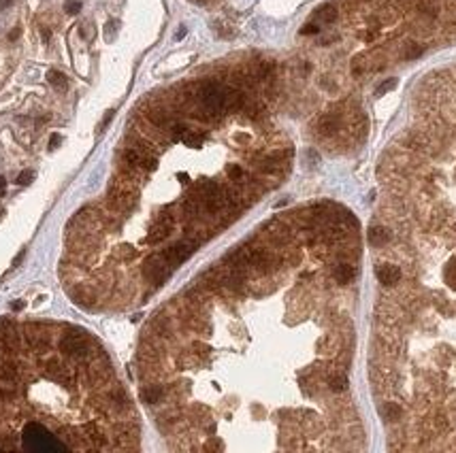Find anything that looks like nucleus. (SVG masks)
I'll use <instances>...</instances> for the list:
<instances>
[{
	"mask_svg": "<svg viewBox=\"0 0 456 453\" xmlns=\"http://www.w3.org/2000/svg\"><path fill=\"white\" fill-rule=\"evenodd\" d=\"M92 347H94V340L86 330L81 328H70L66 330V334L60 339L58 342V349L64 358L73 360V362H86L92 358Z\"/></svg>",
	"mask_w": 456,
	"mask_h": 453,
	"instance_id": "f257e3e1",
	"label": "nucleus"
},
{
	"mask_svg": "<svg viewBox=\"0 0 456 453\" xmlns=\"http://www.w3.org/2000/svg\"><path fill=\"white\" fill-rule=\"evenodd\" d=\"M22 443L26 449L30 451H64L66 445L51 434L43 424L38 422H30L26 424V428L22 432Z\"/></svg>",
	"mask_w": 456,
	"mask_h": 453,
	"instance_id": "f03ea898",
	"label": "nucleus"
},
{
	"mask_svg": "<svg viewBox=\"0 0 456 453\" xmlns=\"http://www.w3.org/2000/svg\"><path fill=\"white\" fill-rule=\"evenodd\" d=\"M137 204V194L126 183H113L107 194V206L113 213H126Z\"/></svg>",
	"mask_w": 456,
	"mask_h": 453,
	"instance_id": "7ed1b4c3",
	"label": "nucleus"
},
{
	"mask_svg": "<svg viewBox=\"0 0 456 453\" xmlns=\"http://www.w3.org/2000/svg\"><path fill=\"white\" fill-rule=\"evenodd\" d=\"M24 342L28 345L34 353H47L51 349V336L49 330L43 326H34V323H28L24 328Z\"/></svg>",
	"mask_w": 456,
	"mask_h": 453,
	"instance_id": "20e7f679",
	"label": "nucleus"
},
{
	"mask_svg": "<svg viewBox=\"0 0 456 453\" xmlns=\"http://www.w3.org/2000/svg\"><path fill=\"white\" fill-rule=\"evenodd\" d=\"M196 247H198V241H196V238H185V241H179V243L173 245V247L164 249L160 255L164 257L166 264H169L171 268H175V266H179L182 262L188 260V257L194 254Z\"/></svg>",
	"mask_w": 456,
	"mask_h": 453,
	"instance_id": "39448f33",
	"label": "nucleus"
},
{
	"mask_svg": "<svg viewBox=\"0 0 456 453\" xmlns=\"http://www.w3.org/2000/svg\"><path fill=\"white\" fill-rule=\"evenodd\" d=\"M169 273H171V266L166 264V260L162 255H152V257H147L145 264H143V277L147 281L156 283V285L166 281Z\"/></svg>",
	"mask_w": 456,
	"mask_h": 453,
	"instance_id": "423d86ee",
	"label": "nucleus"
},
{
	"mask_svg": "<svg viewBox=\"0 0 456 453\" xmlns=\"http://www.w3.org/2000/svg\"><path fill=\"white\" fill-rule=\"evenodd\" d=\"M0 342L9 349V351H19L24 345V334L19 332V328L6 317H0Z\"/></svg>",
	"mask_w": 456,
	"mask_h": 453,
	"instance_id": "0eeeda50",
	"label": "nucleus"
},
{
	"mask_svg": "<svg viewBox=\"0 0 456 453\" xmlns=\"http://www.w3.org/2000/svg\"><path fill=\"white\" fill-rule=\"evenodd\" d=\"M45 374L51 381H56V383H64V385L70 383V370L60 358H49L45 362Z\"/></svg>",
	"mask_w": 456,
	"mask_h": 453,
	"instance_id": "6e6552de",
	"label": "nucleus"
},
{
	"mask_svg": "<svg viewBox=\"0 0 456 453\" xmlns=\"http://www.w3.org/2000/svg\"><path fill=\"white\" fill-rule=\"evenodd\" d=\"M375 277L380 279V283L384 285H395V283L401 281V268L393 266V264H380L375 268Z\"/></svg>",
	"mask_w": 456,
	"mask_h": 453,
	"instance_id": "1a4fd4ad",
	"label": "nucleus"
},
{
	"mask_svg": "<svg viewBox=\"0 0 456 453\" xmlns=\"http://www.w3.org/2000/svg\"><path fill=\"white\" fill-rule=\"evenodd\" d=\"M171 230H173V224H171V222H164V219H156V224L152 226L150 234H147V243H150V245L162 243L164 238L171 234Z\"/></svg>",
	"mask_w": 456,
	"mask_h": 453,
	"instance_id": "9d476101",
	"label": "nucleus"
},
{
	"mask_svg": "<svg viewBox=\"0 0 456 453\" xmlns=\"http://www.w3.org/2000/svg\"><path fill=\"white\" fill-rule=\"evenodd\" d=\"M162 396H164V390L160 385H145L143 390H141V400L143 402H147V404H156V402H160L162 400Z\"/></svg>",
	"mask_w": 456,
	"mask_h": 453,
	"instance_id": "9b49d317",
	"label": "nucleus"
},
{
	"mask_svg": "<svg viewBox=\"0 0 456 453\" xmlns=\"http://www.w3.org/2000/svg\"><path fill=\"white\" fill-rule=\"evenodd\" d=\"M337 128H339V117L337 115H324V117L320 119V124H318V130H320V134H324V137L335 134Z\"/></svg>",
	"mask_w": 456,
	"mask_h": 453,
	"instance_id": "f8f14e48",
	"label": "nucleus"
},
{
	"mask_svg": "<svg viewBox=\"0 0 456 453\" xmlns=\"http://www.w3.org/2000/svg\"><path fill=\"white\" fill-rule=\"evenodd\" d=\"M17 374H19V366L13 360L0 362V379L2 381H15Z\"/></svg>",
	"mask_w": 456,
	"mask_h": 453,
	"instance_id": "ddd939ff",
	"label": "nucleus"
},
{
	"mask_svg": "<svg viewBox=\"0 0 456 453\" xmlns=\"http://www.w3.org/2000/svg\"><path fill=\"white\" fill-rule=\"evenodd\" d=\"M47 81H49L56 89H66V87H68L66 75L60 73V70H49V73H47Z\"/></svg>",
	"mask_w": 456,
	"mask_h": 453,
	"instance_id": "4468645a",
	"label": "nucleus"
},
{
	"mask_svg": "<svg viewBox=\"0 0 456 453\" xmlns=\"http://www.w3.org/2000/svg\"><path fill=\"white\" fill-rule=\"evenodd\" d=\"M386 241H388V232H386V228H373L369 232V243L373 245V247H382V245H386Z\"/></svg>",
	"mask_w": 456,
	"mask_h": 453,
	"instance_id": "2eb2a0df",
	"label": "nucleus"
},
{
	"mask_svg": "<svg viewBox=\"0 0 456 453\" xmlns=\"http://www.w3.org/2000/svg\"><path fill=\"white\" fill-rule=\"evenodd\" d=\"M182 141H183V145H188V147H201L203 145V134L185 128L183 134H182Z\"/></svg>",
	"mask_w": 456,
	"mask_h": 453,
	"instance_id": "dca6fc26",
	"label": "nucleus"
},
{
	"mask_svg": "<svg viewBox=\"0 0 456 453\" xmlns=\"http://www.w3.org/2000/svg\"><path fill=\"white\" fill-rule=\"evenodd\" d=\"M352 275H354V270H352L350 264H339L335 268V281L337 283H350Z\"/></svg>",
	"mask_w": 456,
	"mask_h": 453,
	"instance_id": "f3484780",
	"label": "nucleus"
},
{
	"mask_svg": "<svg viewBox=\"0 0 456 453\" xmlns=\"http://www.w3.org/2000/svg\"><path fill=\"white\" fill-rule=\"evenodd\" d=\"M335 17H337V11H335V6H333V4H324L322 9L318 11V19H320V22L329 24V22H335Z\"/></svg>",
	"mask_w": 456,
	"mask_h": 453,
	"instance_id": "a211bd4d",
	"label": "nucleus"
},
{
	"mask_svg": "<svg viewBox=\"0 0 456 453\" xmlns=\"http://www.w3.org/2000/svg\"><path fill=\"white\" fill-rule=\"evenodd\" d=\"M329 385H331L333 392H343L345 387H348V379H345L343 374H335V377H331Z\"/></svg>",
	"mask_w": 456,
	"mask_h": 453,
	"instance_id": "6ab92c4d",
	"label": "nucleus"
},
{
	"mask_svg": "<svg viewBox=\"0 0 456 453\" xmlns=\"http://www.w3.org/2000/svg\"><path fill=\"white\" fill-rule=\"evenodd\" d=\"M228 177L233 179V181H237V183H241L245 174H243V168H241L239 164H233V166L228 168Z\"/></svg>",
	"mask_w": 456,
	"mask_h": 453,
	"instance_id": "aec40b11",
	"label": "nucleus"
},
{
	"mask_svg": "<svg viewBox=\"0 0 456 453\" xmlns=\"http://www.w3.org/2000/svg\"><path fill=\"white\" fill-rule=\"evenodd\" d=\"M64 11H66L68 15H77V13L81 11V0H68V2L64 4Z\"/></svg>",
	"mask_w": 456,
	"mask_h": 453,
	"instance_id": "412c9836",
	"label": "nucleus"
},
{
	"mask_svg": "<svg viewBox=\"0 0 456 453\" xmlns=\"http://www.w3.org/2000/svg\"><path fill=\"white\" fill-rule=\"evenodd\" d=\"M134 254H137V251H134L132 247H128V245H122V247L118 249V257H122V260H132Z\"/></svg>",
	"mask_w": 456,
	"mask_h": 453,
	"instance_id": "4be33fe9",
	"label": "nucleus"
},
{
	"mask_svg": "<svg viewBox=\"0 0 456 453\" xmlns=\"http://www.w3.org/2000/svg\"><path fill=\"white\" fill-rule=\"evenodd\" d=\"M32 179H34V170H24L17 174V185H28Z\"/></svg>",
	"mask_w": 456,
	"mask_h": 453,
	"instance_id": "5701e85b",
	"label": "nucleus"
},
{
	"mask_svg": "<svg viewBox=\"0 0 456 453\" xmlns=\"http://www.w3.org/2000/svg\"><path fill=\"white\" fill-rule=\"evenodd\" d=\"M13 398H15V392L6 390V387H0V402H11Z\"/></svg>",
	"mask_w": 456,
	"mask_h": 453,
	"instance_id": "b1692460",
	"label": "nucleus"
},
{
	"mask_svg": "<svg viewBox=\"0 0 456 453\" xmlns=\"http://www.w3.org/2000/svg\"><path fill=\"white\" fill-rule=\"evenodd\" d=\"M318 32V26L316 24H307L303 30H301V34H316Z\"/></svg>",
	"mask_w": 456,
	"mask_h": 453,
	"instance_id": "393cba45",
	"label": "nucleus"
},
{
	"mask_svg": "<svg viewBox=\"0 0 456 453\" xmlns=\"http://www.w3.org/2000/svg\"><path fill=\"white\" fill-rule=\"evenodd\" d=\"M60 143H62V137H60V134H54V137H51V141H49V149H56V147L60 145Z\"/></svg>",
	"mask_w": 456,
	"mask_h": 453,
	"instance_id": "a878e982",
	"label": "nucleus"
},
{
	"mask_svg": "<svg viewBox=\"0 0 456 453\" xmlns=\"http://www.w3.org/2000/svg\"><path fill=\"white\" fill-rule=\"evenodd\" d=\"M11 309H13V311H22V309H24V302H22V300L11 302Z\"/></svg>",
	"mask_w": 456,
	"mask_h": 453,
	"instance_id": "bb28decb",
	"label": "nucleus"
},
{
	"mask_svg": "<svg viewBox=\"0 0 456 453\" xmlns=\"http://www.w3.org/2000/svg\"><path fill=\"white\" fill-rule=\"evenodd\" d=\"M4 192H6V179L0 177V196H4Z\"/></svg>",
	"mask_w": 456,
	"mask_h": 453,
	"instance_id": "cd10ccee",
	"label": "nucleus"
},
{
	"mask_svg": "<svg viewBox=\"0 0 456 453\" xmlns=\"http://www.w3.org/2000/svg\"><path fill=\"white\" fill-rule=\"evenodd\" d=\"M19 36V28H15V30H13L11 32V34H9V38H11V41H15V38Z\"/></svg>",
	"mask_w": 456,
	"mask_h": 453,
	"instance_id": "c85d7f7f",
	"label": "nucleus"
},
{
	"mask_svg": "<svg viewBox=\"0 0 456 453\" xmlns=\"http://www.w3.org/2000/svg\"><path fill=\"white\" fill-rule=\"evenodd\" d=\"M194 2H207V0H194Z\"/></svg>",
	"mask_w": 456,
	"mask_h": 453,
	"instance_id": "c756f323",
	"label": "nucleus"
},
{
	"mask_svg": "<svg viewBox=\"0 0 456 453\" xmlns=\"http://www.w3.org/2000/svg\"><path fill=\"white\" fill-rule=\"evenodd\" d=\"M0 449H4V445H0Z\"/></svg>",
	"mask_w": 456,
	"mask_h": 453,
	"instance_id": "7c9ffc66",
	"label": "nucleus"
},
{
	"mask_svg": "<svg viewBox=\"0 0 456 453\" xmlns=\"http://www.w3.org/2000/svg\"><path fill=\"white\" fill-rule=\"evenodd\" d=\"M0 215H2V209H0Z\"/></svg>",
	"mask_w": 456,
	"mask_h": 453,
	"instance_id": "2f4dec72",
	"label": "nucleus"
}]
</instances>
